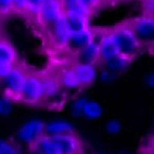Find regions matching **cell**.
Returning <instances> with one entry per match:
<instances>
[{"label":"cell","instance_id":"6da1fadb","mask_svg":"<svg viewBox=\"0 0 154 154\" xmlns=\"http://www.w3.org/2000/svg\"><path fill=\"white\" fill-rule=\"evenodd\" d=\"M112 35L115 39L119 53L121 55L132 60L137 54L139 50V44L136 41L131 28H117L112 32Z\"/></svg>","mask_w":154,"mask_h":154},{"label":"cell","instance_id":"7a4b0ae2","mask_svg":"<svg viewBox=\"0 0 154 154\" xmlns=\"http://www.w3.org/2000/svg\"><path fill=\"white\" fill-rule=\"evenodd\" d=\"M45 127L46 123L43 122L41 119H31L19 128L16 135L17 138L23 143H36L42 136L45 135Z\"/></svg>","mask_w":154,"mask_h":154},{"label":"cell","instance_id":"3957f363","mask_svg":"<svg viewBox=\"0 0 154 154\" xmlns=\"http://www.w3.org/2000/svg\"><path fill=\"white\" fill-rule=\"evenodd\" d=\"M132 31L139 46H154V17H143L132 26Z\"/></svg>","mask_w":154,"mask_h":154},{"label":"cell","instance_id":"277c9868","mask_svg":"<svg viewBox=\"0 0 154 154\" xmlns=\"http://www.w3.org/2000/svg\"><path fill=\"white\" fill-rule=\"evenodd\" d=\"M19 97L23 102L29 103V104L38 103L44 98L42 79L33 75H27Z\"/></svg>","mask_w":154,"mask_h":154},{"label":"cell","instance_id":"5b68a950","mask_svg":"<svg viewBox=\"0 0 154 154\" xmlns=\"http://www.w3.org/2000/svg\"><path fill=\"white\" fill-rule=\"evenodd\" d=\"M26 78L27 75L20 68L13 67L12 70L0 81L2 82L3 87L8 93L14 96H19L23 87V84H25Z\"/></svg>","mask_w":154,"mask_h":154},{"label":"cell","instance_id":"8992f818","mask_svg":"<svg viewBox=\"0 0 154 154\" xmlns=\"http://www.w3.org/2000/svg\"><path fill=\"white\" fill-rule=\"evenodd\" d=\"M62 15H64V11L61 0H45L38 14L43 23L48 26L52 25Z\"/></svg>","mask_w":154,"mask_h":154},{"label":"cell","instance_id":"52a82bcc","mask_svg":"<svg viewBox=\"0 0 154 154\" xmlns=\"http://www.w3.org/2000/svg\"><path fill=\"white\" fill-rule=\"evenodd\" d=\"M71 30L66 20L65 15H62L57 21L51 25V35L53 43L57 47H66L71 36Z\"/></svg>","mask_w":154,"mask_h":154},{"label":"cell","instance_id":"ba28073f","mask_svg":"<svg viewBox=\"0 0 154 154\" xmlns=\"http://www.w3.org/2000/svg\"><path fill=\"white\" fill-rule=\"evenodd\" d=\"M94 38V34L93 31L87 29L81 30V31L78 32H73L71 33V36L68 41L67 44V49L72 53L77 54L82 48H84L91 39Z\"/></svg>","mask_w":154,"mask_h":154},{"label":"cell","instance_id":"9c48e42d","mask_svg":"<svg viewBox=\"0 0 154 154\" xmlns=\"http://www.w3.org/2000/svg\"><path fill=\"white\" fill-rule=\"evenodd\" d=\"M99 60V42L94 38L77 53L78 64L95 65Z\"/></svg>","mask_w":154,"mask_h":154},{"label":"cell","instance_id":"30bf717a","mask_svg":"<svg viewBox=\"0 0 154 154\" xmlns=\"http://www.w3.org/2000/svg\"><path fill=\"white\" fill-rule=\"evenodd\" d=\"M62 154H78L80 151V143L73 133L53 136Z\"/></svg>","mask_w":154,"mask_h":154},{"label":"cell","instance_id":"8fae6325","mask_svg":"<svg viewBox=\"0 0 154 154\" xmlns=\"http://www.w3.org/2000/svg\"><path fill=\"white\" fill-rule=\"evenodd\" d=\"M120 54L112 33L106 34L99 41V57L102 62H106Z\"/></svg>","mask_w":154,"mask_h":154},{"label":"cell","instance_id":"7c38bea8","mask_svg":"<svg viewBox=\"0 0 154 154\" xmlns=\"http://www.w3.org/2000/svg\"><path fill=\"white\" fill-rule=\"evenodd\" d=\"M75 73L78 81L81 86H87L91 85L97 78V69L95 65H88V64H77L72 68Z\"/></svg>","mask_w":154,"mask_h":154},{"label":"cell","instance_id":"4fadbf2b","mask_svg":"<svg viewBox=\"0 0 154 154\" xmlns=\"http://www.w3.org/2000/svg\"><path fill=\"white\" fill-rule=\"evenodd\" d=\"M73 131H75L73 125L69 121L62 120V119L50 121V122L46 123L45 127V135L51 136V137L62 135V134L73 133Z\"/></svg>","mask_w":154,"mask_h":154},{"label":"cell","instance_id":"5bb4252c","mask_svg":"<svg viewBox=\"0 0 154 154\" xmlns=\"http://www.w3.org/2000/svg\"><path fill=\"white\" fill-rule=\"evenodd\" d=\"M65 15H80L88 18L91 10L82 2V0H61Z\"/></svg>","mask_w":154,"mask_h":154},{"label":"cell","instance_id":"9a60e30c","mask_svg":"<svg viewBox=\"0 0 154 154\" xmlns=\"http://www.w3.org/2000/svg\"><path fill=\"white\" fill-rule=\"evenodd\" d=\"M130 63H131V59L123 57L121 54H118L116 57H114L113 59L104 62V67L105 69L109 70L111 72L118 75V73L123 72L129 67Z\"/></svg>","mask_w":154,"mask_h":154},{"label":"cell","instance_id":"2e32d148","mask_svg":"<svg viewBox=\"0 0 154 154\" xmlns=\"http://www.w3.org/2000/svg\"><path fill=\"white\" fill-rule=\"evenodd\" d=\"M35 145H36V150L42 154H62L57 143L51 136H42Z\"/></svg>","mask_w":154,"mask_h":154},{"label":"cell","instance_id":"e0dca14e","mask_svg":"<svg viewBox=\"0 0 154 154\" xmlns=\"http://www.w3.org/2000/svg\"><path fill=\"white\" fill-rule=\"evenodd\" d=\"M102 115H103V109L101 105L94 100L87 99L82 109V117L86 118L87 120H97Z\"/></svg>","mask_w":154,"mask_h":154},{"label":"cell","instance_id":"ac0fdd59","mask_svg":"<svg viewBox=\"0 0 154 154\" xmlns=\"http://www.w3.org/2000/svg\"><path fill=\"white\" fill-rule=\"evenodd\" d=\"M42 84H43V93L44 98H52L57 97L60 94V89H61V85L57 80L51 77H46L42 79Z\"/></svg>","mask_w":154,"mask_h":154},{"label":"cell","instance_id":"d6986e66","mask_svg":"<svg viewBox=\"0 0 154 154\" xmlns=\"http://www.w3.org/2000/svg\"><path fill=\"white\" fill-rule=\"evenodd\" d=\"M60 85L62 87H64V88L69 89V91L77 89L81 86L77 77H75V73L72 68L71 69H67V70H65L62 73L61 77H60Z\"/></svg>","mask_w":154,"mask_h":154},{"label":"cell","instance_id":"ffe728a7","mask_svg":"<svg viewBox=\"0 0 154 154\" xmlns=\"http://www.w3.org/2000/svg\"><path fill=\"white\" fill-rule=\"evenodd\" d=\"M16 61V51L14 47L7 41L0 39V62L14 64Z\"/></svg>","mask_w":154,"mask_h":154},{"label":"cell","instance_id":"44dd1931","mask_svg":"<svg viewBox=\"0 0 154 154\" xmlns=\"http://www.w3.org/2000/svg\"><path fill=\"white\" fill-rule=\"evenodd\" d=\"M65 17L68 26H69V29L71 30L72 33L88 28L87 27L88 26V21H87L86 17H83V16L80 15H65Z\"/></svg>","mask_w":154,"mask_h":154},{"label":"cell","instance_id":"7402d4cb","mask_svg":"<svg viewBox=\"0 0 154 154\" xmlns=\"http://www.w3.org/2000/svg\"><path fill=\"white\" fill-rule=\"evenodd\" d=\"M13 112V102L9 97H0V116H9Z\"/></svg>","mask_w":154,"mask_h":154},{"label":"cell","instance_id":"603a6c76","mask_svg":"<svg viewBox=\"0 0 154 154\" xmlns=\"http://www.w3.org/2000/svg\"><path fill=\"white\" fill-rule=\"evenodd\" d=\"M87 101V98L85 97H79L72 102L71 104V114L75 117H82V109H83L84 103Z\"/></svg>","mask_w":154,"mask_h":154},{"label":"cell","instance_id":"cb8c5ba5","mask_svg":"<svg viewBox=\"0 0 154 154\" xmlns=\"http://www.w3.org/2000/svg\"><path fill=\"white\" fill-rule=\"evenodd\" d=\"M0 154H20V152L11 143L0 139Z\"/></svg>","mask_w":154,"mask_h":154},{"label":"cell","instance_id":"d4e9b609","mask_svg":"<svg viewBox=\"0 0 154 154\" xmlns=\"http://www.w3.org/2000/svg\"><path fill=\"white\" fill-rule=\"evenodd\" d=\"M45 0H28V8L27 10L30 11L34 15H38L39 10H41Z\"/></svg>","mask_w":154,"mask_h":154},{"label":"cell","instance_id":"484cf974","mask_svg":"<svg viewBox=\"0 0 154 154\" xmlns=\"http://www.w3.org/2000/svg\"><path fill=\"white\" fill-rule=\"evenodd\" d=\"M105 129H106V132L109 134L116 135V134L120 133L122 127H121V123L118 120H109V122L106 123Z\"/></svg>","mask_w":154,"mask_h":154},{"label":"cell","instance_id":"4316f807","mask_svg":"<svg viewBox=\"0 0 154 154\" xmlns=\"http://www.w3.org/2000/svg\"><path fill=\"white\" fill-rule=\"evenodd\" d=\"M116 77H117V75L111 72L107 69H103L101 71V73H100V80L102 82H104V83H111V82H113L116 79Z\"/></svg>","mask_w":154,"mask_h":154},{"label":"cell","instance_id":"83f0119b","mask_svg":"<svg viewBox=\"0 0 154 154\" xmlns=\"http://www.w3.org/2000/svg\"><path fill=\"white\" fill-rule=\"evenodd\" d=\"M28 8V0H13V10L18 12L26 11Z\"/></svg>","mask_w":154,"mask_h":154},{"label":"cell","instance_id":"f1b7e54d","mask_svg":"<svg viewBox=\"0 0 154 154\" xmlns=\"http://www.w3.org/2000/svg\"><path fill=\"white\" fill-rule=\"evenodd\" d=\"M13 64H10V63H2V62H0V80H2L10 71L12 70V68H13Z\"/></svg>","mask_w":154,"mask_h":154},{"label":"cell","instance_id":"f546056e","mask_svg":"<svg viewBox=\"0 0 154 154\" xmlns=\"http://www.w3.org/2000/svg\"><path fill=\"white\" fill-rule=\"evenodd\" d=\"M13 9V0H0V13H8Z\"/></svg>","mask_w":154,"mask_h":154},{"label":"cell","instance_id":"4dcf8cb0","mask_svg":"<svg viewBox=\"0 0 154 154\" xmlns=\"http://www.w3.org/2000/svg\"><path fill=\"white\" fill-rule=\"evenodd\" d=\"M82 2L86 5V7L88 8L89 10H91V9H94V8H95L96 5H97L98 3L100 2V0H82Z\"/></svg>","mask_w":154,"mask_h":154},{"label":"cell","instance_id":"1f68e13d","mask_svg":"<svg viewBox=\"0 0 154 154\" xmlns=\"http://www.w3.org/2000/svg\"><path fill=\"white\" fill-rule=\"evenodd\" d=\"M146 84H147L149 87L154 88V72L153 73H149V75L146 77Z\"/></svg>","mask_w":154,"mask_h":154},{"label":"cell","instance_id":"d6a6232c","mask_svg":"<svg viewBox=\"0 0 154 154\" xmlns=\"http://www.w3.org/2000/svg\"><path fill=\"white\" fill-rule=\"evenodd\" d=\"M31 154H42V153H41V152H39V151H37V150H35V151L32 152Z\"/></svg>","mask_w":154,"mask_h":154},{"label":"cell","instance_id":"836d02e7","mask_svg":"<svg viewBox=\"0 0 154 154\" xmlns=\"http://www.w3.org/2000/svg\"><path fill=\"white\" fill-rule=\"evenodd\" d=\"M120 154H130V153H127V152H121Z\"/></svg>","mask_w":154,"mask_h":154}]
</instances>
